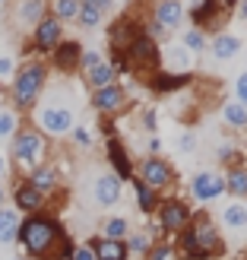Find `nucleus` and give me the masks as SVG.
Returning <instances> with one entry per match:
<instances>
[{
    "label": "nucleus",
    "mask_w": 247,
    "mask_h": 260,
    "mask_svg": "<svg viewBox=\"0 0 247 260\" xmlns=\"http://www.w3.org/2000/svg\"><path fill=\"white\" fill-rule=\"evenodd\" d=\"M16 244L22 248L25 260H70L76 244L67 238L60 219L51 213H35L22 216Z\"/></svg>",
    "instance_id": "1"
},
{
    "label": "nucleus",
    "mask_w": 247,
    "mask_h": 260,
    "mask_svg": "<svg viewBox=\"0 0 247 260\" xmlns=\"http://www.w3.org/2000/svg\"><path fill=\"white\" fill-rule=\"evenodd\" d=\"M181 251H184L187 260H209L216 254L225 251V241H222V232L213 222V216L206 213H193L187 229L181 232Z\"/></svg>",
    "instance_id": "2"
},
{
    "label": "nucleus",
    "mask_w": 247,
    "mask_h": 260,
    "mask_svg": "<svg viewBox=\"0 0 247 260\" xmlns=\"http://www.w3.org/2000/svg\"><path fill=\"white\" fill-rule=\"evenodd\" d=\"M48 86V63L45 60H29L16 70V76L10 80V95H13V108L16 111H29L38 105Z\"/></svg>",
    "instance_id": "3"
},
{
    "label": "nucleus",
    "mask_w": 247,
    "mask_h": 260,
    "mask_svg": "<svg viewBox=\"0 0 247 260\" xmlns=\"http://www.w3.org/2000/svg\"><path fill=\"white\" fill-rule=\"evenodd\" d=\"M48 159V140L45 134H38L35 127H19L16 137L10 140V162L16 165V172L25 178L32 168L45 165Z\"/></svg>",
    "instance_id": "4"
},
{
    "label": "nucleus",
    "mask_w": 247,
    "mask_h": 260,
    "mask_svg": "<svg viewBox=\"0 0 247 260\" xmlns=\"http://www.w3.org/2000/svg\"><path fill=\"white\" fill-rule=\"evenodd\" d=\"M73 127H76V111L70 105L45 102V105L35 111V130L45 134V137H67Z\"/></svg>",
    "instance_id": "5"
},
{
    "label": "nucleus",
    "mask_w": 247,
    "mask_h": 260,
    "mask_svg": "<svg viewBox=\"0 0 247 260\" xmlns=\"http://www.w3.org/2000/svg\"><path fill=\"white\" fill-rule=\"evenodd\" d=\"M124 57H127V67H149L155 73L159 70L162 51H159V45H155V38H149L146 32H139L133 42H130V48L124 51Z\"/></svg>",
    "instance_id": "6"
},
{
    "label": "nucleus",
    "mask_w": 247,
    "mask_h": 260,
    "mask_svg": "<svg viewBox=\"0 0 247 260\" xmlns=\"http://www.w3.org/2000/svg\"><path fill=\"white\" fill-rule=\"evenodd\" d=\"M10 200H13V210H16L19 216H35V213H45L48 206V197L42 190H35L25 178H19L16 184H13L10 190Z\"/></svg>",
    "instance_id": "7"
},
{
    "label": "nucleus",
    "mask_w": 247,
    "mask_h": 260,
    "mask_svg": "<svg viewBox=\"0 0 247 260\" xmlns=\"http://www.w3.org/2000/svg\"><path fill=\"white\" fill-rule=\"evenodd\" d=\"M155 213H159V229L162 232H184L193 210L178 200V197H168V200H159V206H155Z\"/></svg>",
    "instance_id": "8"
},
{
    "label": "nucleus",
    "mask_w": 247,
    "mask_h": 260,
    "mask_svg": "<svg viewBox=\"0 0 247 260\" xmlns=\"http://www.w3.org/2000/svg\"><path fill=\"white\" fill-rule=\"evenodd\" d=\"M136 181H143L146 187H152L159 193L174 181V168H171V162H165L162 155H149V159L139 162V178Z\"/></svg>",
    "instance_id": "9"
},
{
    "label": "nucleus",
    "mask_w": 247,
    "mask_h": 260,
    "mask_svg": "<svg viewBox=\"0 0 247 260\" xmlns=\"http://www.w3.org/2000/svg\"><path fill=\"white\" fill-rule=\"evenodd\" d=\"M190 193L197 203H213L216 197L225 193V175L222 172H213V168H203L190 178Z\"/></svg>",
    "instance_id": "10"
},
{
    "label": "nucleus",
    "mask_w": 247,
    "mask_h": 260,
    "mask_svg": "<svg viewBox=\"0 0 247 260\" xmlns=\"http://www.w3.org/2000/svg\"><path fill=\"white\" fill-rule=\"evenodd\" d=\"M60 42H63V22H57L51 13L45 19L35 22V29H32V51H38V54H51Z\"/></svg>",
    "instance_id": "11"
},
{
    "label": "nucleus",
    "mask_w": 247,
    "mask_h": 260,
    "mask_svg": "<svg viewBox=\"0 0 247 260\" xmlns=\"http://www.w3.org/2000/svg\"><path fill=\"white\" fill-rule=\"evenodd\" d=\"M121 190H124V181L118 175H98L95 184H92V197H95V206H101V210H108V206H114L121 200Z\"/></svg>",
    "instance_id": "12"
},
{
    "label": "nucleus",
    "mask_w": 247,
    "mask_h": 260,
    "mask_svg": "<svg viewBox=\"0 0 247 260\" xmlns=\"http://www.w3.org/2000/svg\"><path fill=\"white\" fill-rule=\"evenodd\" d=\"M124 105H127V92L118 83H111V86L95 89V92H92V108L101 111V114H118Z\"/></svg>",
    "instance_id": "13"
},
{
    "label": "nucleus",
    "mask_w": 247,
    "mask_h": 260,
    "mask_svg": "<svg viewBox=\"0 0 247 260\" xmlns=\"http://www.w3.org/2000/svg\"><path fill=\"white\" fill-rule=\"evenodd\" d=\"M80 57H83V45L67 38V42H60L54 51H51V63L60 70V73H73L80 70Z\"/></svg>",
    "instance_id": "14"
},
{
    "label": "nucleus",
    "mask_w": 247,
    "mask_h": 260,
    "mask_svg": "<svg viewBox=\"0 0 247 260\" xmlns=\"http://www.w3.org/2000/svg\"><path fill=\"white\" fill-rule=\"evenodd\" d=\"M152 19L162 32H171L181 25V19H184V4H181V0H159L155 10H152Z\"/></svg>",
    "instance_id": "15"
},
{
    "label": "nucleus",
    "mask_w": 247,
    "mask_h": 260,
    "mask_svg": "<svg viewBox=\"0 0 247 260\" xmlns=\"http://www.w3.org/2000/svg\"><path fill=\"white\" fill-rule=\"evenodd\" d=\"M25 181H29V184L35 187V190H42L45 197H51V193H54L57 187H60V172L54 165H38V168H32L29 175H25Z\"/></svg>",
    "instance_id": "16"
},
{
    "label": "nucleus",
    "mask_w": 247,
    "mask_h": 260,
    "mask_svg": "<svg viewBox=\"0 0 247 260\" xmlns=\"http://www.w3.org/2000/svg\"><path fill=\"white\" fill-rule=\"evenodd\" d=\"M108 162H111V168H114L111 175H118L121 181H130V178H133V162H130L124 143L114 140V137L108 140Z\"/></svg>",
    "instance_id": "17"
},
{
    "label": "nucleus",
    "mask_w": 247,
    "mask_h": 260,
    "mask_svg": "<svg viewBox=\"0 0 247 260\" xmlns=\"http://www.w3.org/2000/svg\"><path fill=\"white\" fill-rule=\"evenodd\" d=\"M48 16V7H45V0H16V22L25 25V29H35V22L38 19H45Z\"/></svg>",
    "instance_id": "18"
},
{
    "label": "nucleus",
    "mask_w": 247,
    "mask_h": 260,
    "mask_svg": "<svg viewBox=\"0 0 247 260\" xmlns=\"http://www.w3.org/2000/svg\"><path fill=\"white\" fill-rule=\"evenodd\" d=\"M219 222H222V229H228V232H247V203L244 200L228 203L222 210V216H219Z\"/></svg>",
    "instance_id": "19"
},
{
    "label": "nucleus",
    "mask_w": 247,
    "mask_h": 260,
    "mask_svg": "<svg viewBox=\"0 0 247 260\" xmlns=\"http://www.w3.org/2000/svg\"><path fill=\"white\" fill-rule=\"evenodd\" d=\"M22 216L13 206H0V244H16Z\"/></svg>",
    "instance_id": "20"
},
{
    "label": "nucleus",
    "mask_w": 247,
    "mask_h": 260,
    "mask_svg": "<svg viewBox=\"0 0 247 260\" xmlns=\"http://www.w3.org/2000/svg\"><path fill=\"white\" fill-rule=\"evenodd\" d=\"M209 51H213V57L216 60H231L241 51V38L235 35H228V32H219L213 42H209Z\"/></svg>",
    "instance_id": "21"
},
{
    "label": "nucleus",
    "mask_w": 247,
    "mask_h": 260,
    "mask_svg": "<svg viewBox=\"0 0 247 260\" xmlns=\"http://www.w3.org/2000/svg\"><path fill=\"white\" fill-rule=\"evenodd\" d=\"M95 260H127V244L124 241H108V238H95L92 241Z\"/></svg>",
    "instance_id": "22"
},
{
    "label": "nucleus",
    "mask_w": 247,
    "mask_h": 260,
    "mask_svg": "<svg viewBox=\"0 0 247 260\" xmlns=\"http://www.w3.org/2000/svg\"><path fill=\"white\" fill-rule=\"evenodd\" d=\"M190 83V73H168V70H155V76H152V89L155 92H174V89H181V86H187Z\"/></svg>",
    "instance_id": "23"
},
{
    "label": "nucleus",
    "mask_w": 247,
    "mask_h": 260,
    "mask_svg": "<svg viewBox=\"0 0 247 260\" xmlns=\"http://www.w3.org/2000/svg\"><path fill=\"white\" fill-rule=\"evenodd\" d=\"M83 76H86V83L92 86V89H105V86H111V83H114V76H118V73H114V67H111L108 60H101L98 67L86 70Z\"/></svg>",
    "instance_id": "24"
},
{
    "label": "nucleus",
    "mask_w": 247,
    "mask_h": 260,
    "mask_svg": "<svg viewBox=\"0 0 247 260\" xmlns=\"http://www.w3.org/2000/svg\"><path fill=\"white\" fill-rule=\"evenodd\" d=\"M222 121L231 130H247V108L241 102H228V105H222Z\"/></svg>",
    "instance_id": "25"
},
{
    "label": "nucleus",
    "mask_w": 247,
    "mask_h": 260,
    "mask_svg": "<svg viewBox=\"0 0 247 260\" xmlns=\"http://www.w3.org/2000/svg\"><path fill=\"white\" fill-rule=\"evenodd\" d=\"M51 16L57 22H76V16H80V0H51Z\"/></svg>",
    "instance_id": "26"
},
{
    "label": "nucleus",
    "mask_w": 247,
    "mask_h": 260,
    "mask_svg": "<svg viewBox=\"0 0 247 260\" xmlns=\"http://www.w3.org/2000/svg\"><path fill=\"white\" fill-rule=\"evenodd\" d=\"M130 235V222L124 216H111L105 219V225H101V238H108V241H124Z\"/></svg>",
    "instance_id": "27"
},
{
    "label": "nucleus",
    "mask_w": 247,
    "mask_h": 260,
    "mask_svg": "<svg viewBox=\"0 0 247 260\" xmlns=\"http://www.w3.org/2000/svg\"><path fill=\"white\" fill-rule=\"evenodd\" d=\"M225 190L231 193V197H238V200L247 197V172H244L241 165H235V168L225 175Z\"/></svg>",
    "instance_id": "28"
},
{
    "label": "nucleus",
    "mask_w": 247,
    "mask_h": 260,
    "mask_svg": "<svg viewBox=\"0 0 247 260\" xmlns=\"http://www.w3.org/2000/svg\"><path fill=\"white\" fill-rule=\"evenodd\" d=\"M124 244H127V254L146 257L152 251V235H149V232H130V235L124 238Z\"/></svg>",
    "instance_id": "29"
},
{
    "label": "nucleus",
    "mask_w": 247,
    "mask_h": 260,
    "mask_svg": "<svg viewBox=\"0 0 247 260\" xmlns=\"http://www.w3.org/2000/svg\"><path fill=\"white\" fill-rule=\"evenodd\" d=\"M19 127H22L19 111H13V108H0V140H13Z\"/></svg>",
    "instance_id": "30"
},
{
    "label": "nucleus",
    "mask_w": 247,
    "mask_h": 260,
    "mask_svg": "<svg viewBox=\"0 0 247 260\" xmlns=\"http://www.w3.org/2000/svg\"><path fill=\"white\" fill-rule=\"evenodd\" d=\"M133 190H136V206L143 213H155V206H159V197H155V190L146 187L143 181H133Z\"/></svg>",
    "instance_id": "31"
},
{
    "label": "nucleus",
    "mask_w": 247,
    "mask_h": 260,
    "mask_svg": "<svg viewBox=\"0 0 247 260\" xmlns=\"http://www.w3.org/2000/svg\"><path fill=\"white\" fill-rule=\"evenodd\" d=\"M181 48H184L187 54H200V51L206 48V35L200 29H187L184 38H181Z\"/></svg>",
    "instance_id": "32"
},
{
    "label": "nucleus",
    "mask_w": 247,
    "mask_h": 260,
    "mask_svg": "<svg viewBox=\"0 0 247 260\" xmlns=\"http://www.w3.org/2000/svg\"><path fill=\"white\" fill-rule=\"evenodd\" d=\"M76 25H83V29H98V25H101V13L80 0V16H76Z\"/></svg>",
    "instance_id": "33"
},
{
    "label": "nucleus",
    "mask_w": 247,
    "mask_h": 260,
    "mask_svg": "<svg viewBox=\"0 0 247 260\" xmlns=\"http://www.w3.org/2000/svg\"><path fill=\"white\" fill-rule=\"evenodd\" d=\"M70 134H73V143H76V146H83V149H89V146H92V134H89V127L76 124V127L70 130Z\"/></svg>",
    "instance_id": "34"
},
{
    "label": "nucleus",
    "mask_w": 247,
    "mask_h": 260,
    "mask_svg": "<svg viewBox=\"0 0 247 260\" xmlns=\"http://www.w3.org/2000/svg\"><path fill=\"white\" fill-rule=\"evenodd\" d=\"M101 60H105V57H101V51H83V57H80V70L86 73V70H92V67H98Z\"/></svg>",
    "instance_id": "35"
},
{
    "label": "nucleus",
    "mask_w": 247,
    "mask_h": 260,
    "mask_svg": "<svg viewBox=\"0 0 247 260\" xmlns=\"http://www.w3.org/2000/svg\"><path fill=\"white\" fill-rule=\"evenodd\" d=\"M13 76H16V63H13L10 54H0V83L13 80Z\"/></svg>",
    "instance_id": "36"
},
{
    "label": "nucleus",
    "mask_w": 247,
    "mask_h": 260,
    "mask_svg": "<svg viewBox=\"0 0 247 260\" xmlns=\"http://www.w3.org/2000/svg\"><path fill=\"white\" fill-rule=\"evenodd\" d=\"M171 251L174 248H171V244H165V241L162 244H152V251L146 254V260H171Z\"/></svg>",
    "instance_id": "37"
},
{
    "label": "nucleus",
    "mask_w": 247,
    "mask_h": 260,
    "mask_svg": "<svg viewBox=\"0 0 247 260\" xmlns=\"http://www.w3.org/2000/svg\"><path fill=\"white\" fill-rule=\"evenodd\" d=\"M235 95H238L235 102H241V105L247 108V70H244V73L238 76V80H235Z\"/></svg>",
    "instance_id": "38"
},
{
    "label": "nucleus",
    "mask_w": 247,
    "mask_h": 260,
    "mask_svg": "<svg viewBox=\"0 0 247 260\" xmlns=\"http://www.w3.org/2000/svg\"><path fill=\"white\" fill-rule=\"evenodd\" d=\"M70 260H95V251H92V244H76Z\"/></svg>",
    "instance_id": "39"
},
{
    "label": "nucleus",
    "mask_w": 247,
    "mask_h": 260,
    "mask_svg": "<svg viewBox=\"0 0 247 260\" xmlns=\"http://www.w3.org/2000/svg\"><path fill=\"white\" fill-rule=\"evenodd\" d=\"M178 146L184 149V152H193V146H197V137H193V134H181V140H178Z\"/></svg>",
    "instance_id": "40"
},
{
    "label": "nucleus",
    "mask_w": 247,
    "mask_h": 260,
    "mask_svg": "<svg viewBox=\"0 0 247 260\" xmlns=\"http://www.w3.org/2000/svg\"><path fill=\"white\" fill-rule=\"evenodd\" d=\"M83 4H89V7H95L98 13H101V16H105V13L114 7V0H83Z\"/></svg>",
    "instance_id": "41"
},
{
    "label": "nucleus",
    "mask_w": 247,
    "mask_h": 260,
    "mask_svg": "<svg viewBox=\"0 0 247 260\" xmlns=\"http://www.w3.org/2000/svg\"><path fill=\"white\" fill-rule=\"evenodd\" d=\"M143 127H146V130H149V134H152V130H155V127H159V121H155V111H152V108H149L146 114H143Z\"/></svg>",
    "instance_id": "42"
},
{
    "label": "nucleus",
    "mask_w": 247,
    "mask_h": 260,
    "mask_svg": "<svg viewBox=\"0 0 247 260\" xmlns=\"http://www.w3.org/2000/svg\"><path fill=\"white\" fill-rule=\"evenodd\" d=\"M7 175H10V159H7L4 152H0V181H4Z\"/></svg>",
    "instance_id": "43"
},
{
    "label": "nucleus",
    "mask_w": 247,
    "mask_h": 260,
    "mask_svg": "<svg viewBox=\"0 0 247 260\" xmlns=\"http://www.w3.org/2000/svg\"><path fill=\"white\" fill-rule=\"evenodd\" d=\"M7 200H10V190H7L4 181H0V206H7Z\"/></svg>",
    "instance_id": "44"
},
{
    "label": "nucleus",
    "mask_w": 247,
    "mask_h": 260,
    "mask_svg": "<svg viewBox=\"0 0 247 260\" xmlns=\"http://www.w3.org/2000/svg\"><path fill=\"white\" fill-rule=\"evenodd\" d=\"M159 149H162V143H159V140H149V152L159 155Z\"/></svg>",
    "instance_id": "45"
},
{
    "label": "nucleus",
    "mask_w": 247,
    "mask_h": 260,
    "mask_svg": "<svg viewBox=\"0 0 247 260\" xmlns=\"http://www.w3.org/2000/svg\"><path fill=\"white\" fill-rule=\"evenodd\" d=\"M241 16L247 19V0H244V4H241Z\"/></svg>",
    "instance_id": "46"
},
{
    "label": "nucleus",
    "mask_w": 247,
    "mask_h": 260,
    "mask_svg": "<svg viewBox=\"0 0 247 260\" xmlns=\"http://www.w3.org/2000/svg\"><path fill=\"white\" fill-rule=\"evenodd\" d=\"M13 260H25V257H13Z\"/></svg>",
    "instance_id": "47"
}]
</instances>
